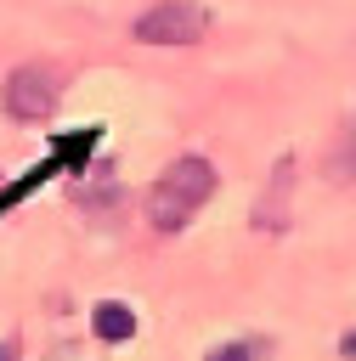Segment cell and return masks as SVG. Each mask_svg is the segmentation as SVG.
<instances>
[{"label":"cell","instance_id":"277c9868","mask_svg":"<svg viewBox=\"0 0 356 361\" xmlns=\"http://www.w3.org/2000/svg\"><path fill=\"white\" fill-rule=\"evenodd\" d=\"M288 192H294V158H283V164L271 169V192H266L260 209H254V226H260V231H283V226H288Z\"/></svg>","mask_w":356,"mask_h":361},{"label":"cell","instance_id":"ba28073f","mask_svg":"<svg viewBox=\"0 0 356 361\" xmlns=\"http://www.w3.org/2000/svg\"><path fill=\"white\" fill-rule=\"evenodd\" d=\"M0 361H6V350H0Z\"/></svg>","mask_w":356,"mask_h":361},{"label":"cell","instance_id":"6da1fadb","mask_svg":"<svg viewBox=\"0 0 356 361\" xmlns=\"http://www.w3.org/2000/svg\"><path fill=\"white\" fill-rule=\"evenodd\" d=\"M209 192H215V164H209V158L186 152V158L164 164L158 180H153V192H147V226L164 231V237L181 231V226L209 203Z\"/></svg>","mask_w":356,"mask_h":361},{"label":"cell","instance_id":"8992f818","mask_svg":"<svg viewBox=\"0 0 356 361\" xmlns=\"http://www.w3.org/2000/svg\"><path fill=\"white\" fill-rule=\"evenodd\" d=\"M209 361H254V344H220L209 350Z\"/></svg>","mask_w":356,"mask_h":361},{"label":"cell","instance_id":"52a82bcc","mask_svg":"<svg viewBox=\"0 0 356 361\" xmlns=\"http://www.w3.org/2000/svg\"><path fill=\"white\" fill-rule=\"evenodd\" d=\"M345 355H356V333H350V338H345Z\"/></svg>","mask_w":356,"mask_h":361},{"label":"cell","instance_id":"7a4b0ae2","mask_svg":"<svg viewBox=\"0 0 356 361\" xmlns=\"http://www.w3.org/2000/svg\"><path fill=\"white\" fill-rule=\"evenodd\" d=\"M130 34H136L141 45L181 51V45H198V39L209 34V11L192 6V0H158V6H147V11L130 23Z\"/></svg>","mask_w":356,"mask_h":361},{"label":"cell","instance_id":"5b68a950","mask_svg":"<svg viewBox=\"0 0 356 361\" xmlns=\"http://www.w3.org/2000/svg\"><path fill=\"white\" fill-rule=\"evenodd\" d=\"M90 327H96V338L124 344V338L136 333V310H130V305H119V299H102V305L90 310Z\"/></svg>","mask_w":356,"mask_h":361},{"label":"cell","instance_id":"3957f363","mask_svg":"<svg viewBox=\"0 0 356 361\" xmlns=\"http://www.w3.org/2000/svg\"><path fill=\"white\" fill-rule=\"evenodd\" d=\"M0 102H6V113H11L17 124H45V118L57 113V102H62V73H57V62H23V68H11Z\"/></svg>","mask_w":356,"mask_h":361}]
</instances>
